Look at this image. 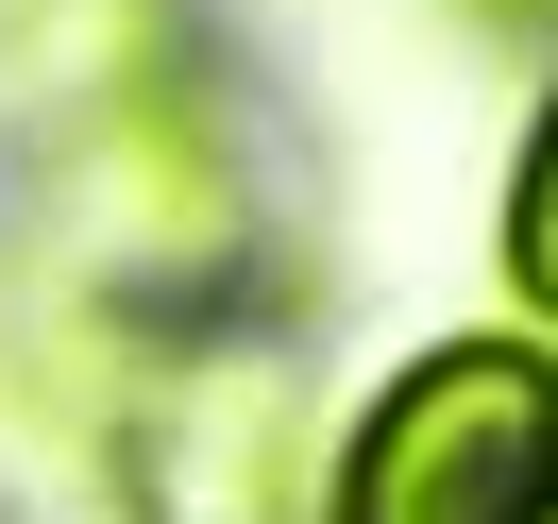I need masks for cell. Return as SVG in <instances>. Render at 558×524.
<instances>
[{
    "mask_svg": "<svg viewBox=\"0 0 558 524\" xmlns=\"http://www.w3.org/2000/svg\"><path fill=\"white\" fill-rule=\"evenodd\" d=\"M238 237H254L238 136H220L186 85H136V102L69 119V153H51V254H69V305H102V321H186V305L238 288Z\"/></svg>",
    "mask_w": 558,
    "mask_h": 524,
    "instance_id": "6da1fadb",
    "label": "cell"
},
{
    "mask_svg": "<svg viewBox=\"0 0 558 524\" xmlns=\"http://www.w3.org/2000/svg\"><path fill=\"white\" fill-rule=\"evenodd\" d=\"M322 524H558V355L440 339L339 423Z\"/></svg>",
    "mask_w": 558,
    "mask_h": 524,
    "instance_id": "7a4b0ae2",
    "label": "cell"
},
{
    "mask_svg": "<svg viewBox=\"0 0 558 524\" xmlns=\"http://www.w3.org/2000/svg\"><path fill=\"white\" fill-rule=\"evenodd\" d=\"M305 389H288L271 339H186L170 373L119 423V474L153 490V524H288V474H305Z\"/></svg>",
    "mask_w": 558,
    "mask_h": 524,
    "instance_id": "3957f363",
    "label": "cell"
},
{
    "mask_svg": "<svg viewBox=\"0 0 558 524\" xmlns=\"http://www.w3.org/2000/svg\"><path fill=\"white\" fill-rule=\"evenodd\" d=\"M0 69L51 85L69 119H102V102H136V85H170V0H17Z\"/></svg>",
    "mask_w": 558,
    "mask_h": 524,
    "instance_id": "277c9868",
    "label": "cell"
},
{
    "mask_svg": "<svg viewBox=\"0 0 558 524\" xmlns=\"http://www.w3.org/2000/svg\"><path fill=\"white\" fill-rule=\"evenodd\" d=\"M508 288L558 321V85H542V119H524V170H508Z\"/></svg>",
    "mask_w": 558,
    "mask_h": 524,
    "instance_id": "5b68a950",
    "label": "cell"
},
{
    "mask_svg": "<svg viewBox=\"0 0 558 524\" xmlns=\"http://www.w3.org/2000/svg\"><path fill=\"white\" fill-rule=\"evenodd\" d=\"M474 17H490V35H558V0H474Z\"/></svg>",
    "mask_w": 558,
    "mask_h": 524,
    "instance_id": "8992f818",
    "label": "cell"
}]
</instances>
